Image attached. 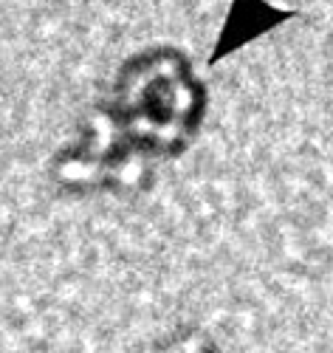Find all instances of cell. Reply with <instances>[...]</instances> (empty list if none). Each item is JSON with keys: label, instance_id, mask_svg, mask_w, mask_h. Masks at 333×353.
<instances>
[{"label": "cell", "instance_id": "cell-1", "mask_svg": "<svg viewBox=\"0 0 333 353\" xmlns=\"http://www.w3.org/2000/svg\"><path fill=\"white\" fill-rule=\"evenodd\" d=\"M102 116L139 156L172 159L201 128L203 88L178 51H144L119 71Z\"/></svg>", "mask_w": 333, "mask_h": 353}, {"label": "cell", "instance_id": "cell-2", "mask_svg": "<svg viewBox=\"0 0 333 353\" xmlns=\"http://www.w3.org/2000/svg\"><path fill=\"white\" fill-rule=\"evenodd\" d=\"M156 353H221V350L203 331H198V328H181L178 334L164 339L156 347Z\"/></svg>", "mask_w": 333, "mask_h": 353}]
</instances>
